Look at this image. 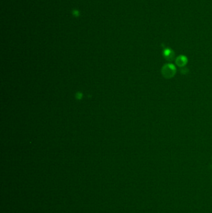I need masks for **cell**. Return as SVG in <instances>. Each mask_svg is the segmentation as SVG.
Returning <instances> with one entry per match:
<instances>
[{"mask_svg":"<svg viewBox=\"0 0 212 213\" xmlns=\"http://www.w3.org/2000/svg\"><path fill=\"white\" fill-rule=\"evenodd\" d=\"M176 72L177 69L175 65L171 63L164 65L161 69V74L166 79L173 78L176 74Z\"/></svg>","mask_w":212,"mask_h":213,"instance_id":"obj_1","label":"cell"},{"mask_svg":"<svg viewBox=\"0 0 212 213\" xmlns=\"http://www.w3.org/2000/svg\"><path fill=\"white\" fill-rule=\"evenodd\" d=\"M182 69L181 70V74H186L188 72V69L187 68H186V67H182Z\"/></svg>","mask_w":212,"mask_h":213,"instance_id":"obj_4","label":"cell"},{"mask_svg":"<svg viewBox=\"0 0 212 213\" xmlns=\"http://www.w3.org/2000/svg\"><path fill=\"white\" fill-rule=\"evenodd\" d=\"M163 56L168 61H172L175 57V53L171 49L166 48L163 52Z\"/></svg>","mask_w":212,"mask_h":213,"instance_id":"obj_2","label":"cell"},{"mask_svg":"<svg viewBox=\"0 0 212 213\" xmlns=\"http://www.w3.org/2000/svg\"><path fill=\"white\" fill-rule=\"evenodd\" d=\"M188 59L186 56L181 55L178 56L176 59V64L178 67H184L187 64Z\"/></svg>","mask_w":212,"mask_h":213,"instance_id":"obj_3","label":"cell"}]
</instances>
